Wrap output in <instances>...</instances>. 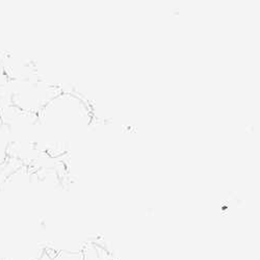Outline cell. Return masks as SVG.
<instances>
[{
    "label": "cell",
    "mask_w": 260,
    "mask_h": 260,
    "mask_svg": "<svg viewBox=\"0 0 260 260\" xmlns=\"http://www.w3.org/2000/svg\"><path fill=\"white\" fill-rule=\"evenodd\" d=\"M45 247L41 245L26 246L19 248L10 254L2 257L3 260H41L45 253Z\"/></svg>",
    "instance_id": "cell-1"
},
{
    "label": "cell",
    "mask_w": 260,
    "mask_h": 260,
    "mask_svg": "<svg viewBox=\"0 0 260 260\" xmlns=\"http://www.w3.org/2000/svg\"><path fill=\"white\" fill-rule=\"evenodd\" d=\"M81 253L83 260H115L110 252L94 243L85 244Z\"/></svg>",
    "instance_id": "cell-2"
},
{
    "label": "cell",
    "mask_w": 260,
    "mask_h": 260,
    "mask_svg": "<svg viewBox=\"0 0 260 260\" xmlns=\"http://www.w3.org/2000/svg\"><path fill=\"white\" fill-rule=\"evenodd\" d=\"M50 260H83L81 251H58Z\"/></svg>",
    "instance_id": "cell-3"
},
{
    "label": "cell",
    "mask_w": 260,
    "mask_h": 260,
    "mask_svg": "<svg viewBox=\"0 0 260 260\" xmlns=\"http://www.w3.org/2000/svg\"><path fill=\"white\" fill-rule=\"evenodd\" d=\"M41 260H50V257H49V255L46 253V250H45V253H44V255H43V257H42Z\"/></svg>",
    "instance_id": "cell-4"
},
{
    "label": "cell",
    "mask_w": 260,
    "mask_h": 260,
    "mask_svg": "<svg viewBox=\"0 0 260 260\" xmlns=\"http://www.w3.org/2000/svg\"><path fill=\"white\" fill-rule=\"evenodd\" d=\"M0 260H3V259H2V258H0Z\"/></svg>",
    "instance_id": "cell-5"
}]
</instances>
